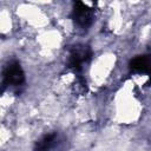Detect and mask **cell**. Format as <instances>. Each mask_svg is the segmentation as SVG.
Wrapping results in <instances>:
<instances>
[{
    "label": "cell",
    "instance_id": "cell-1",
    "mask_svg": "<svg viewBox=\"0 0 151 151\" xmlns=\"http://www.w3.org/2000/svg\"><path fill=\"white\" fill-rule=\"evenodd\" d=\"M5 86L8 87H20L25 81L24 71L18 61H11L4 71Z\"/></svg>",
    "mask_w": 151,
    "mask_h": 151
},
{
    "label": "cell",
    "instance_id": "cell-2",
    "mask_svg": "<svg viewBox=\"0 0 151 151\" xmlns=\"http://www.w3.org/2000/svg\"><path fill=\"white\" fill-rule=\"evenodd\" d=\"M72 15L76 25H78L81 28H85L92 24L94 18V9L88 7L84 2H76Z\"/></svg>",
    "mask_w": 151,
    "mask_h": 151
}]
</instances>
